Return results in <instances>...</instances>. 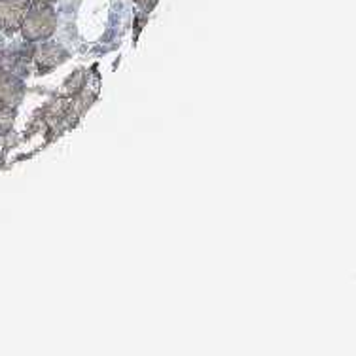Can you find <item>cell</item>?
I'll list each match as a JSON object with an SVG mask.
<instances>
[{"label":"cell","instance_id":"obj_1","mask_svg":"<svg viewBox=\"0 0 356 356\" xmlns=\"http://www.w3.org/2000/svg\"><path fill=\"white\" fill-rule=\"evenodd\" d=\"M19 27L27 40H46V38L54 35L55 27H57V17H55L54 8L46 4V2L35 0V4H31V8L23 15Z\"/></svg>","mask_w":356,"mask_h":356},{"label":"cell","instance_id":"obj_3","mask_svg":"<svg viewBox=\"0 0 356 356\" xmlns=\"http://www.w3.org/2000/svg\"><path fill=\"white\" fill-rule=\"evenodd\" d=\"M65 57H67V54H65L63 49L48 44V46H44V48L38 51L36 61H38V67H40V69H51L55 65H59V63L65 61Z\"/></svg>","mask_w":356,"mask_h":356},{"label":"cell","instance_id":"obj_5","mask_svg":"<svg viewBox=\"0 0 356 356\" xmlns=\"http://www.w3.org/2000/svg\"><path fill=\"white\" fill-rule=\"evenodd\" d=\"M40 2H46V4H51L54 0H40Z\"/></svg>","mask_w":356,"mask_h":356},{"label":"cell","instance_id":"obj_4","mask_svg":"<svg viewBox=\"0 0 356 356\" xmlns=\"http://www.w3.org/2000/svg\"><path fill=\"white\" fill-rule=\"evenodd\" d=\"M135 2H137L140 8H144V10H150V8L154 6V4H156L158 0H135Z\"/></svg>","mask_w":356,"mask_h":356},{"label":"cell","instance_id":"obj_2","mask_svg":"<svg viewBox=\"0 0 356 356\" xmlns=\"http://www.w3.org/2000/svg\"><path fill=\"white\" fill-rule=\"evenodd\" d=\"M27 8L17 6L12 0H0V29H17Z\"/></svg>","mask_w":356,"mask_h":356}]
</instances>
